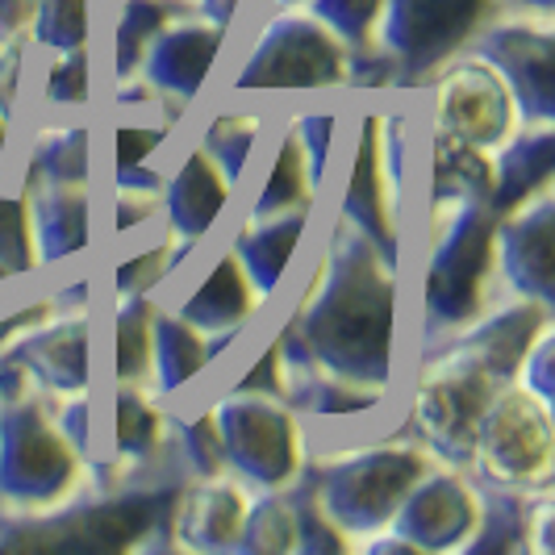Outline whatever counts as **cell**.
Segmentation results:
<instances>
[{"label":"cell","mask_w":555,"mask_h":555,"mask_svg":"<svg viewBox=\"0 0 555 555\" xmlns=\"http://www.w3.org/2000/svg\"><path fill=\"white\" fill-rule=\"evenodd\" d=\"M276 347L284 372H326L363 389L389 385L397 360V268L356 225L338 222Z\"/></svg>","instance_id":"cell-1"},{"label":"cell","mask_w":555,"mask_h":555,"mask_svg":"<svg viewBox=\"0 0 555 555\" xmlns=\"http://www.w3.org/2000/svg\"><path fill=\"white\" fill-rule=\"evenodd\" d=\"M180 476H121L96 480L88 498H63L47 514L4 522V552H134V547H167L171 518L180 505Z\"/></svg>","instance_id":"cell-2"},{"label":"cell","mask_w":555,"mask_h":555,"mask_svg":"<svg viewBox=\"0 0 555 555\" xmlns=\"http://www.w3.org/2000/svg\"><path fill=\"white\" fill-rule=\"evenodd\" d=\"M493 225L498 209L485 201H460L430 214V259L422 276L426 343L451 338L485 313L493 280Z\"/></svg>","instance_id":"cell-3"},{"label":"cell","mask_w":555,"mask_h":555,"mask_svg":"<svg viewBox=\"0 0 555 555\" xmlns=\"http://www.w3.org/2000/svg\"><path fill=\"white\" fill-rule=\"evenodd\" d=\"M426 468H430V455L422 443H372L318 464L309 485L322 501L326 518L356 543L360 534H376L389 527L401 498Z\"/></svg>","instance_id":"cell-4"},{"label":"cell","mask_w":555,"mask_h":555,"mask_svg":"<svg viewBox=\"0 0 555 555\" xmlns=\"http://www.w3.org/2000/svg\"><path fill=\"white\" fill-rule=\"evenodd\" d=\"M80 455L34 392L0 397V505L51 509L76 493Z\"/></svg>","instance_id":"cell-5"},{"label":"cell","mask_w":555,"mask_h":555,"mask_svg":"<svg viewBox=\"0 0 555 555\" xmlns=\"http://www.w3.org/2000/svg\"><path fill=\"white\" fill-rule=\"evenodd\" d=\"M468 468H476L480 485L518 493L547 489L555 468L552 405L522 385H505L476 422Z\"/></svg>","instance_id":"cell-6"},{"label":"cell","mask_w":555,"mask_h":555,"mask_svg":"<svg viewBox=\"0 0 555 555\" xmlns=\"http://www.w3.org/2000/svg\"><path fill=\"white\" fill-rule=\"evenodd\" d=\"M225 468L255 489H284L306 468L297 410L268 392H230L214 410Z\"/></svg>","instance_id":"cell-7"},{"label":"cell","mask_w":555,"mask_h":555,"mask_svg":"<svg viewBox=\"0 0 555 555\" xmlns=\"http://www.w3.org/2000/svg\"><path fill=\"white\" fill-rule=\"evenodd\" d=\"M501 0H380L372 38L401 80H422L460 55Z\"/></svg>","instance_id":"cell-8"},{"label":"cell","mask_w":555,"mask_h":555,"mask_svg":"<svg viewBox=\"0 0 555 555\" xmlns=\"http://www.w3.org/2000/svg\"><path fill=\"white\" fill-rule=\"evenodd\" d=\"M334 83H347V47L297 4L263 22L234 76L238 92H306Z\"/></svg>","instance_id":"cell-9"},{"label":"cell","mask_w":555,"mask_h":555,"mask_svg":"<svg viewBox=\"0 0 555 555\" xmlns=\"http://www.w3.org/2000/svg\"><path fill=\"white\" fill-rule=\"evenodd\" d=\"M501 389L505 385L493 380L489 372L435 356L426 363L414 389V405H410V426H414L417 443L435 451L443 464L468 468L476 422Z\"/></svg>","instance_id":"cell-10"},{"label":"cell","mask_w":555,"mask_h":555,"mask_svg":"<svg viewBox=\"0 0 555 555\" xmlns=\"http://www.w3.org/2000/svg\"><path fill=\"white\" fill-rule=\"evenodd\" d=\"M473 55L489 63L509 88L514 113L522 121H552L555 117V29L552 13H534L530 22H498L473 34Z\"/></svg>","instance_id":"cell-11"},{"label":"cell","mask_w":555,"mask_h":555,"mask_svg":"<svg viewBox=\"0 0 555 555\" xmlns=\"http://www.w3.org/2000/svg\"><path fill=\"white\" fill-rule=\"evenodd\" d=\"M493 268L514 297L555 306V193L543 184L527 201L498 214L493 225Z\"/></svg>","instance_id":"cell-12"},{"label":"cell","mask_w":555,"mask_h":555,"mask_svg":"<svg viewBox=\"0 0 555 555\" xmlns=\"http://www.w3.org/2000/svg\"><path fill=\"white\" fill-rule=\"evenodd\" d=\"M480 518V501L476 489L460 473H426L410 485V493L401 498L389 527L397 539H405L417 555L422 552H464Z\"/></svg>","instance_id":"cell-13"},{"label":"cell","mask_w":555,"mask_h":555,"mask_svg":"<svg viewBox=\"0 0 555 555\" xmlns=\"http://www.w3.org/2000/svg\"><path fill=\"white\" fill-rule=\"evenodd\" d=\"M435 83V130L493 151L514 130V101L501 76L480 59H447Z\"/></svg>","instance_id":"cell-14"},{"label":"cell","mask_w":555,"mask_h":555,"mask_svg":"<svg viewBox=\"0 0 555 555\" xmlns=\"http://www.w3.org/2000/svg\"><path fill=\"white\" fill-rule=\"evenodd\" d=\"M88 347H92L88 313L55 306L42 322H34V326H26V331H17L9 338L4 360L22 363L38 389L67 397V392L88 389V372H92Z\"/></svg>","instance_id":"cell-15"},{"label":"cell","mask_w":555,"mask_h":555,"mask_svg":"<svg viewBox=\"0 0 555 555\" xmlns=\"http://www.w3.org/2000/svg\"><path fill=\"white\" fill-rule=\"evenodd\" d=\"M397 176L380 155V113H367L343 184V222L356 225L397 268Z\"/></svg>","instance_id":"cell-16"},{"label":"cell","mask_w":555,"mask_h":555,"mask_svg":"<svg viewBox=\"0 0 555 555\" xmlns=\"http://www.w3.org/2000/svg\"><path fill=\"white\" fill-rule=\"evenodd\" d=\"M547 322H552V306H539L530 297H514L509 306L489 309V313L473 318L464 331L451 334V343L439 356L455 363H468V367H480V372H489L501 385H514L530 338L543 331Z\"/></svg>","instance_id":"cell-17"},{"label":"cell","mask_w":555,"mask_h":555,"mask_svg":"<svg viewBox=\"0 0 555 555\" xmlns=\"http://www.w3.org/2000/svg\"><path fill=\"white\" fill-rule=\"evenodd\" d=\"M222 42L225 26H218V22H176V26L167 22L151 38V47L139 63L142 80L155 88V96L193 101L218 51H222Z\"/></svg>","instance_id":"cell-18"},{"label":"cell","mask_w":555,"mask_h":555,"mask_svg":"<svg viewBox=\"0 0 555 555\" xmlns=\"http://www.w3.org/2000/svg\"><path fill=\"white\" fill-rule=\"evenodd\" d=\"M247 501V485L222 473L196 480L193 489L184 485L176 518H171V543L193 547V552H234Z\"/></svg>","instance_id":"cell-19"},{"label":"cell","mask_w":555,"mask_h":555,"mask_svg":"<svg viewBox=\"0 0 555 555\" xmlns=\"http://www.w3.org/2000/svg\"><path fill=\"white\" fill-rule=\"evenodd\" d=\"M29 201V234L38 263H63L88 247V184H47L26 180Z\"/></svg>","instance_id":"cell-20"},{"label":"cell","mask_w":555,"mask_h":555,"mask_svg":"<svg viewBox=\"0 0 555 555\" xmlns=\"http://www.w3.org/2000/svg\"><path fill=\"white\" fill-rule=\"evenodd\" d=\"M230 189H234V184L218 171V164H214L205 151H193V155L180 164V171L164 184L171 238L196 247V243L214 230V222L222 218L225 201H230Z\"/></svg>","instance_id":"cell-21"},{"label":"cell","mask_w":555,"mask_h":555,"mask_svg":"<svg viewBox=\"0 0 555 555\" xmlns=\"http://www.w3.org/2000/svg\"><path fill=\"white\" fill-rule=\"evenodd\" d=\"M493 209L505 214L509 205L527 201L543 184H552L555 171V130L552 121H522L518 134H505L493 146Z\"/></svg>","instance_id":"cell-22"},{"label":"cell","mask_w":555,"mask_h":555,"mask_svg":"<svg viewBox=\"0 0 555 555\" xmlns=\"http://www.w3.org/2000/svg\"><path fill=\"white\" fill-rule=\"evenodd\" d=\"M167 417L142 397L134 385H117L113 392V464H92V480H121L155 464V451H164Z\"/></svg>","instance_id":"cell-23"},{"label":"cell","mask_w":555,"mask_h":555,"mask_svg":"<svg viewBox=\"0 0 555 555\" xmlns=\"http://www.w3.org/2000/svg\"><path fill=\"white\" fill-rule=\"evenodd\" d=\"M309 209H293V214H276V218H263V222H250L238 230L234 238V259L243 263L250 288L259 301H268L276 293L284 268L293 263L297 255V243L306 234Z\"/></svg>","instance_id":"cell-24"},{"label":"cell","mask_w":555,"mask_h":555,"mask_svg":"<svg viewBox=\"0 0 555 555\" xmlns=\"http://www.w3.org/2000/svg\"><path fill=\"white\" fill-rule=\"evenodd\" d=\"M255 306H259V297L250 288L243 263L230 250V255H222L209 268V276L201 280V288H196L193 297L180 301L176 318H184L201 334H218V331H238L250 313H255Z\"/></svg>","instance_id":"cell-25"},{"label":"cell","mask_w":555,"mask_h":555,"mask_svg":"<svg viewBox=\"0 0 555 555\" xmlns=\"http://www.w3.org/2000/svg\"><path fill=\"white\" fill-rule=\"evenodd\" d=\"M460 201H485L493 205V159L485 146L435 130V164H430V214L460 205Z\"/></svg>","instance_id":"cell-26"},{"label":"cell","mask_w":555,"mask_h":555,"mask_svg":"<svg viewBox=\"0 0 555 555\" xmlns=\"http://www.w3.org/2000/svg\"><path fill=\"white\" fill-rule=\"evenodd\" d=\"M209 363L205 338L196 326H189L176 313H155L151 318V367H155V392H176L189 385L196 372Z\"/></svg>","instance_id":"cell-27"},{"label":"cell","mask_w":555,"mask_h":555,"mask_svg":"<svg viewBox=\"0 0 555 555\" xmlns=\"http://www.w3.org/2000/svg\"><path fill=\"white\" fill-rule=\"evenodd\" d=\"M480 518L464 552L473 555H505V552H527V509L530 493L518 489H498V485H480Z\"/></svg>","instance_id":"cell-28"},{"label":"cell","mask_w":555,"mask_h":555,"mask_svg":"<svg viewBox=\"0 0 555 555\" xmlns=\"http://www.w3.org/2000/svg\"><path fill=\"white\" fill-rule=\"evenodd\" d=\"M280 397L301 410V414H322V417H347V414H367L380 405V389H363L351 380H338L326 372H284V389Z\"/></svg>","instance_id":"cell-29"},{"label":"cell","mask_w":555,"mask_h":555,"mask_svg":"<svg viewBox=\"0 0 555 555\" xmlns=\"http://www.w3.org/2000/svg\"><path fill=\"white\" fill-rule=\"evenodd\" d=\"M176 22V0H121L113 17V76L117 83L134 80L151 38Z\"/></svg>","instance_id":"cell-30"},{"label":"cell","mask_w":555,"mask_h":555,"mask_svg":"<svg viewBox=\"0 0 555 555\" xmlns=\"http://www.w3.org/2000/svg\"><path fill=\"white\" fill-rule=\"evenodd\" d=\"M309 201H313V180H309L301 142L288 130L276 142L272 171H268L263 189H259L255 205H250V222H263V218H276V214H293V209H309Z\"/></svg>","instance_id":"cell-31"},{"label":"cell","mask_w":555,"mask_h":555,"mask_svg":"<svg viewBox=\"0 0 555 555\" xmlns=\"http://www.w3.org/2000/svg\"><path fill=\"white\" fill-rule=\"evenodd\" d=\"M151 318L146 293H121L113 306V376L117 385H139L151 372Z\"/></svg>","instance_id":"cell-32"},{"label":"cell","mask_w":555,"mask_h":555,"mask_svg":"<svg viewBox=\"0 0 555 555\" xmlns=\"http://www.w3.org/2000/svg\"><path fill=\"white\" fill-rule=\"evenodd\" d=\"M234 552H250V555L297 552V518H293V505H288L284 489H255L250 493Z\"/></svg>","instance_id":"cell-33"},{"label":"cell","mask_w":555,"mask_h":555,"mask_svg":"<svg viewBox=\"0 0 555 555\" xmlns=\"http://www.w3.org/2000/svg\"><path fill=\"white\" fill-rule=\"evenodd\" d=\"M26 180L47 184H88V126H59L42 130L29 155Z\"/></svg>","instance_id":"cell-34"},{"label":"cell","mask_w":555,"mask_h":555,"mask_svg":"<svg viewBox=\"0 0 555 555\" xmlns=\"http://www.w3.org/2000/svg\"><path fill=\"white\" fill-rule=\"evenodd\" d=\"M255 139H259V113H218L201 139V151L218 164L230 184H238Z\"/></svg>","instance_id":"cell-35"},{"label":"cell","mask_w":555,"mask_h":555,"mask_svg":"<svg viewBox=\"0 0 555 555\" xmlns=\"http://www.w3.org/2000/svg\"><path fill=\"white\" fill-rule=\"evenodd\" d=\"M29 29L47 51H76L88 42V0H38Z\"/></svg>","instance_id":"cell-36"},{"label":"cell","mask_w":555,"mask_h":555,"mask_svg":"<svg viewBox=\"0 0 555 555\" xmlns=\"http://www.w3.org/2000/svg\"><path fill=\"white\" fill-rule=\"evenodd\" d=\"M293 485H297V480H293ZM288 505H293V518H297V552L318 555V552H347V547H356V543L326 518V509H322V501L313 493V485L288 489Z\"/></svg>","instance_id":"cell-37"},{"label":"cell","mask_w":555,"mask_h":555,"mask_svg":"<svg viewBox=\"0 0 555 555\" xmlns=\"http://www.w3.org/2000/svg\"><path fill=\"white\" fill-rule=\"evenodd\" d=\"M0 268L9 276H29L38 268L34 234H29V201L26 193H0Z\"/></svg>","instance_id":"cell-38"},{"label":"cell","mask_w":555,"mask_h":555,"mask_svg":"<svg viewBox=\"0 0 555 555\" xmlns=\"http://www.w3.org/2000/svg\"><path fill=\"white\" fill-rule=\"evenodd\" d=\"M306 4L309 17H318L347 51H367L380 0H306Z\"/></svg>","instance_id":"cell-39"},{"label":"cell","mask_w":555,"mask_h":555,"mask_svg":"<svg viewBox=\"0 0 555 555\" xmlns=\"http://www.w3.org/2000/svg\"><path fill=\"white\" fill-rule=\"evenodd\" d=\"M176 439H180L176 455H180L184 473H193L196 480L225 473L222 439H218V422H214V414H201V417H193V422H176Z\"/></svg>","instance_id":"cell-40"},{"label":"cell","mask_w":555,"mask_h":555,"mask_svg":"<svg viewBox=\"0 0 555 555\" xmlns=\"http://www.w3.org/2000/svg\"><path fill=\"white\" fill-rule=\"evenodd\" d=\"M42 101L47 105H83L88 101V51H59V59L42 76Z\"/></svg>","instance_id":"cell-41"},{"label":"cell","mask_w":555,"mask_h":555,"mask_svg":"<svg viewBox=\"0 0 555 555\" xmlns=\"http://www.w3.org/2000/svg\"><path fill=\"white\" fill-rule=\"evenodd\" d=\"M514 385H522V389L534 392L539 401L555 405V331H552V322L530 338L527 356H522V363H518Z\"/></svg>","instance_id":"cell-42"},{"label":"cell","mask_w":555,"mask_h":555,"mask_svg":"<svg viewBox=\"0 0 555 555\" xmlns=\"http://www.w3.org/2000/svg\"><path fill=\"white\" fill-rule=\"evenodd\" d=\"M171 268H176L171 243H155V247L130 255L126 263H117V272H113V293H117V297H121V293H151Z\"/></svg>","instance_id":"cell-43"},{"label":"cell","mask_w":555,"mask_h":555,"mask_svg":"<svg viewBox=\"0 0 555 555\" xmlns=\"http://www.w3.org/2000/svg\"><path fill=\"white\" fill-rule=\"evenodd\" d=\"M297 142H301V155H306V167H309V180H313V189L322 184V176H326V164H331V134H334V113L331 109H318V113H306L301 121H297Z\"/></svg>","instance_id":"cell-44"},{"label":"cell","mask_w":555,"mask_h":555,"mask_svg":"<svg viewBox=\"0 0 555 555\" xmlns=\"http://www.w3.org/2000/svg\"><path fill=\"white\" fill-rule=\"evenodd\" d=\"M167 139V126L151 130V126H117L113 130V171L146 164V155H155Z\"/></svg>","instance_id":"cell-45"},{"label":"cell","mask_w":555,"mask_h":555,"mask_svg":"<svg viewBox=\"0 0 555 555\" xmlns=\"http://www.w3.org/2000/svg\"><path fill=\"white\" fill-rule=\"evenodd\" d=\"M55 426L63 430V439L76 447V455L88 460V443H92V401L83 392H67V405L59 410Z\"/></svg>","instance_id":"cell-46"},{"label":"cell","mask_w":555,"mask_h":555,"mask_svg":"<svg viewBox=\"0 0 555 555\" xmlns=\"http://www.w3.org/2000/svg\"><path fill=\"white\" fill-rule=\"evenodd\" d=\"M280 389H284V363H280V347L272 343L259 356V363L234 385V392H268V397H280Z\"/></svg>","instance_id":"cell-47"},{"label":"cell","mask_w":555,"mask_h":555,"mask_svg":"<svg viewBox=\"0 0 555 555\" xmlns=\"http://www.w3.org/2000/svg\"><path fill=\"white\" fill-rule=\"evenodd\" d=\"M151 201H155V196L117 189V196H113V230L126 234V230H134L139 222H146V218H151Z\"/></svg>","instance_id":"cell-48"},{"label":"cell","mask_w":555,"mask_h":555,"mask_svg":"<svg viewBox=\"0 0 555 555\" xmlns=\"http://www.w3.org/2000/svg\"><path fill=\"white\" fill-rule=\"evenodd\" d=\"M34 4L38 0H0V47L17 42L34 26Z\"/></svg>","instance_id":"cell-49"},{"label":"cell","mask_w":555,"mask_h":555,"mask_svg":"<svg viewBox=\"0 0 555 555\" xmlns=\"http://www.w3.org/2000/svg\"><path fill=\"white\" fill-rule=\"evenodd\" d=\"M201 4V13L209 17V22H218V26H230V17H234V9H238V0H196Z\"/></svg>","instance_id":"cell-50"},{"label":"cell","mask_w":555,"mask_h":555,"mask_svg":"<svg viewBox=\"0 0 555 555\" xmlns=\"http://www.w3.org/2000/svg\"><path fill=\"white\" fill-rule=\"evenodd\" d=\"M509 4H518V9H527V13H552L555 0H509Z\"/></svg>","instance_id":"cell-51"},{"label":"cell","mask_w":555,"mask_h":555,"mask_svg":"<svg viewBox=\"0 0 555 555\" xmlns=\"http://www.w3.org/2000/svg\"><path fill=\"white\" fill-rule=\"evenodd\" d=\"M4 276H9V272L0 268V280H4ZM13 334H17V326H13V318H0V347H4V343H9Z\"/></svg>","instance_id":"cell-52"},{"label":"cell","mask_w":555,"mask_h":555,"mask_svg":"<svg viewBox=\"0 0 555 555\" xmlns=\"http://www.w3.org/2000/svg\"><path fill=\"white\" fill-rule=\"evenodd\" d=\"M4 139H9V109L0 105V159H4Z\"/></svg>","instance_id":"cell-53"},{"label":"cell","mask_w":555,"mask_h":555,"mask_svg":"<svg viewBox=\"0 0 555 555\" xmlns=\"http://www.w3.org/2000/svg\"><path fill=\"white\" fill-rule=\"evenodd\" d=\"M268 4H280V9H293V4H306V0H268Z\"/></svg>","instance_id":"cell-54"}]
</instances>
